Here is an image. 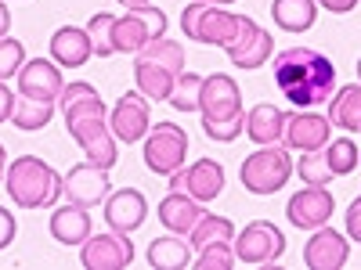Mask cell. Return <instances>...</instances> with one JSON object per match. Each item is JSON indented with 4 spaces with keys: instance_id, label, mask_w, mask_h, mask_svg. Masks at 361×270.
<instances>
[{
    "instance_id": "obj_1",
    "label": "cell",
    "mask_w": 361,
    "mask_h": 270,
    "mask_svg": "<svg viewBox=\"0 0 361 270\" xmlns=\"http://www.w3.org/2000/svg\"><path fill=\"white\" fill-rule=\"evenodd\" d=\"M275 83L296 108H314L336 94V65L314 47H289L275 58Z\"/></svg>"
},
{
    "instance_id": "obj_2",
    "label": "cell",
    "mask_w": 361,
    "mask_h": 270,
    "mask_svg": "<svg viewBox=\"0 0 361 270\" xmlns=\"http://www.w3.org/2000/svg\"><path fill=\"white\" fill-rule=\"evenodd\" d=\"M257 22L250 15H235V11H221L217 4H206V0H192V4L180 11V33L188 40H199L206 47H224V51H238L243 44L253 40Z\"/></svg>"
},
{
    "instance_id": "obj_3",
    "label": "cell",
    "mask_w": 361,
    "mask_h": 270,
    "mask_svg": "<svg viewBox=\"0 0 361 270\" xmlns=\"http://www.w3.org/2000/svg\"><path fill=\"white\" fill-rule=\"evenodd\" d=\"M4 188L18 209H54L62 198V173L37 155H18L8 162Z\"/></svg>"
},
{
    "instance_id": "obj_4",
    "label": "cell",
    "mask_w": 361,
    "mask_h": 270,
    "mask_svg": "<svg viewBox=\"0 0 361 270\" xmlns=\"http://www.w3.org/2000/svg\"><path fill=\"white\" fill-rule=\"evenodd\" d=\"M293 176V159L289 148L282 144H257V152L243 159L238 166V180L250 195H275L289 184Z\"/></svg>"
},
{
    "instance_id": "obj_5",
    "label": "cell",
    "mask_w": 361,
    "mask_h": 270,
    "mask_svg": "<svg viewBox=\"0 0 361 270\" xmlns=\"http://www.w3.org/2000/svg\"><path fill=\"white\" fill-rule=\"evenodd\" d=\"M166 25H170V18L156 4L130 8L123 15H116V22H112V51L116 54H137L145 44L166 37Z\"/></svg>"
},
{
    "instance_id": "obj_6",
    "label": "cell",
    "mask_w": 361,
    "mask_h": 270,
    "mask_svg": "<svg viewBox=\"0 0 361 270\" xmlns=\"http://www.w3.org/2000/svg\"><path fill=\"white\" fill-rule=\"evenodd\" d=\"M141 159H145V166L152 169L156 176L177 173L180 166H185V159H188V134H185V127L156 123L152 130L145 134Z\"/></svg>"
},
{
    "instance_id": "obj_7",
    "label": "cell",
    "mask_w": 361,
    "mask_h": 270,
    "mask_svg": "<svg viewBox=\"0 0 361 270\" xmlns=\"http://www.w3.org/2000/svg\"><path fill=\"white\" fill-rule=\"evenodd\" d=\"M199 112H202V127H217V123H235L246 119L243 112V90L228 72L202 76L199 86Z\"/></svg>"
},
{
    "instance_id": "obj_8",
    "label": "cell",
    "mask_w": 361,
    "mask_h": 270,
    "mask_svg": "<svg viewBox=\"0 0 361 270\" xmlns=\"http://www.w3.org/2000/svg\"><path fill=\"white\" fill-rule=\"evenodd\" d=\"M235 259L238 263H250V266H267V263H279L286 252V234L271 224V220H253L238 231L235 238Z\"/></svg>"
},
{
    "instance_id": "obj_9",
    "label": "cell",
    "mask_w": 361,
    "mask_h": 270,
    "mask_svg": "<svg viewBox=\"0 0 361 270\" xmlns=\"http://www.w3.org/2000/svg\"><path fill=\"white\" fill-rule=\"evenodd\" d=\"M80 263L87 270H123L134 263V242L130 234H119V231H102V234H90L83 249H80Z\"/></svg>"
},
{
    "instance_id": "obj_10",
    "label": "cell",
    "mask_w": 361,
    "mask_h": 270,
    "mask_svg": "<svg viewBox=\"0 0 361 270\" xmlns=\"http://www.w3.org/2000/svg\"><path fill=\"white\" fill-rule=\"evenodd\" d=\"M166 180H170V191H185L206 205V202L221 198V191H224V166L217 159H199L192 166H180Z\"/></svg>"
},
{
    "instance_id": "obj_11",
    "label": "cell",
    "mask_w": 361,
    "mask_h": 270,
    "mask_svg": "<svg viewBox=\"0 0 361 270\" xmlns=\"http://www.w3.org/2000/svg\"><path fill=\"white\" fill-rule=\"evenodd\" d=\"M333 213H336L333 191H329V188H314V184H307L304 191H296L289 198V205H286V217H289V224L296 231H314V227L333 220Z\"/></svg>"
},
{
    "instance_id": "obj_12",
    "label": "cell",
    "mask_w": 361,
    "mask_h": 270,
    "mask_svg": "<svg viewBox=\"0 0 361 270\" xmlns=\"http://www.w3.org/2000/svg\"><path fill=\"white\" fill-rule=\"evenodd\" d=\"M286 148L289 152H318L333 141V123L329 115L311 112V108H300L293 115H286Z\"/></svg>"
},
{
    "instance_id": "obj_13",
    "label": "cell",
    "mask_w": 361,
    "mask_h": 270,
    "mask_svg": "<svg viewBox=\"0 0 361 270\" xmlns=\"http://www.w3.org/2000/svg\"><path fill=\"white\" fill-rule=\"evenodd\" d=\"M109 191H112L109 169L87 162V159L62 176V195H66L69 202H76V205H87V209H90V205H102V202L109 198Z\"/></svg>"
},
{
    "instance_id": "obj_14",
    "label": "cell",
    "mask_w": 361,
    "mask_h": 270,
    "mask_svg": "<svg viewBox=\"0 0 361 270\" xmlns=\"http://www.w3.org/2000/svg\"><path fill=\"white\" fill-rule=\"evenodd\" d=\"M109 127H112L116 141H123V144L145 141V134L152 127H148V98L141 94V90H127V94L112 105Z\"/></svg>"
},
{
    "instance_id": "obj_15",
    "label": "cell",
    "mask_w": 361,
    "mask_h": 270,
    "mask_svg": "<svg viewBox=\"0 0 361 270\" xmlns=\"http://www.w3.org/2000/svg\"><path fill=\"white\" fill-rule=\"evenodd\" d=\"M62 65L54 58H29L18 69V94L22 98H37V101H58L62 94Z\"/></svg>"
},
{
    "instance_id": "obj_16",
    "label": "cell",
    "mask_w": 361,
    "mask_h": 270,
    "mask_svg": "<svg viewBox=\"0 0 361 270\" xmlns=\"http://www.w3.org/2000/svg\"><path fill=\"white\" fill-rule=\"evenodd\" d=\"M347 256H350V242L329 224L314 227L307 245H304V263L311 270H340L347 263Z\"/></svg>"
},
{
    "instance_id": "obj_17",
    "label": "cell",
    "mask_w": 361,
    "mask_h": 270,
    "mask_svg": "<svg viewBox=\"0 0 361 270\" xmlns=\"http://www.w3.org/2000/svg\"><path fill=\"white\" fill-rule=\"evenodd\" d=\"M148 217V202L137 188H119L105 198V224L119 234H134Z\"/></svg>"
},
{
    "instance_id": "obj_18",
    "label": "cell",
    "mask_w": 361,
    "mask_h": 270,
    "mask_svg": "<svg viewBox=\"0 0 361 270\" xmlns=\"http://www.w3.org/2000/svg\"><path fill=\"white\" fill-rule=\"evenodd\" d=\"M94 54V44H90V33L80 25H62V29H54V37H51V58L62 69H80L87 65V58Z\"/></svg>"
},
{
    "instance_id": "obj_19",
    "label": "cell",
    "mask_w": 361,
    "mask_h": 270,
    "mask_svg": "<svg viewBox=\"0 0 361 270\" xmlns=\"http://www.w3.org/2000/svg\"><path fill=\"white\" fill-rule=\"evenodd\" d=\"M51 238L62 245H83L90 238V213L87 205H76V202H66V205H54L51 213Z\"/></svg>"
},
{
    "instance_id": "obj_20",
    "label": "cell",
    "mask_w": 361,
    "mask_h": 270,
    "mask_svg": "<svg viewBox=\"0 0 361 270\" xmlns=\"http://www.w3.org/2000/svg\"><path fill=\"white\" fill-rule=\"evenodd\" d=\"M202 202H195L192 195H185V191H170L163 202H159V224L166 227V231H173V234H192V227L202 220Z\"/></svg>"
},
{
    "instance_id": "obj_21",
    "label": "cell",
    "mask_w": 361,
    "mask_h": 270,
    "mask_svg": "<svg viewBox=\"0 0 361 270\" xmlns=\"http://www.w3.org/2000/svg\"><path fill=\"white\" fill-rule=\"evenodd\" d=\"M134 83H137V90H141L148 101H170L177 72H170L159 62H148V58L134 54Z\"/></svg>"
},
{
    "instance_id": "obj_22",
    "label": "cell",
    "mask_w": 361,
    "mask_h": 270,
    "mask_svg": "<svg viewBox=\"0 0 361 270\" xmlns=\"http://www.w3.org/2000/svg\"><path fill=\"white\" fill-rule=\"evenodd\" d=\"M192 242L185 234H163V238H152V245H148V266L156 270H185L192 263Z\"/></svg>"
},
{
    "instance_id": "obj_23",
    "label": "cell",
    "mask_w": 361,
    "mask_h": 270,
    "mask_svg": "<svg viewBox=\"0 0 361 270\" xmlns=\"http://www.w3.org/2000/svg\"><path fill=\"white\" fill-rule=\"evenodd\" d=\"M246 137L253 144H279L286 137V112L279 105H257L246 112Z\"/></svg>"
},
{
    "instance_id": "obj_24",
    "label": "cell",
    "mask_w": 361,
    "mask_h": 270,
    "mask_svg": "<svg viewBox=\"0 0 361 270\" xmlns=\"http://www.w3.org/2000/svg\"><path fill=\"white\" fill-rule=\"evenodd\" d=\"M329 123L347 130V134H361V86H340L333 98H329Z\"/></svg>"
},
{
    "instance_id": "obj_25",
    "label": "cell",
    "mask_w": 361,
    "mask_h": 270,
    "mask_svg": "<svg viewBox=\"0 0 361 270\" xmlns=\"http://www.w3.org/2000/svg\"><path fill=\"white\" fill-rule=\"evenodd\" d=\"M271 18L286 33H307L318 22V0H275L271 4Z\"/></svg>"
},
{
    "instance_id": "obj_26",
    "label": "cell",
    "mask_w": 361,
    "mask_h": 270,
    "mask_svg": "<svg viewBox=\"0 0 361 270\" xmlns=\"http://www.w3.org/2000/svg\"><path fill=\"white\" fill-rule=\"evenodd\" d=\"M188 242L195 252L206 245H217V242H235V224L228 217H217V213H202V220L188 234Z\"/></svg>"
},
{
    "instance_id": "obj_27",
    "label": "cell",
    "mask_w": 361,
    "mask_h": 270,
    "mask_svg": "<svg viewBox=\"0 0 361 270\" xmlns=\"http://www.w3.org/2000/svg\"><path fill=\"white\" fill-rule=\"evenodd\" d=\"M54 108H58V101H37V98H22V94H18L11 123H15L18 130H29V134L44 130L51 119H54Z\"/></svg>"
},
{
    "instance_id": "obj_28",
    "label": "cell",
    "mask_w": 361,
    "mask_h": 270,
    "mask_svg": "<svg viewBox=\"0 0 361 270\" xmlns=\"http://www.w3.org/2000/svg\"><path fill=\"white\" fill-rule=\"evenodd\" d=\"M271 47H275V37H271L267 29H257L253 40L243 44L238 51H228V58H231L235 69H260L267 58H271Z\"/></svg>"
},
{
    "instance_id": "obj_29",
    "label": "cell",
    "mask_w": 361,
    "mask_h": 270,
    "mask_svg": "<svg viewBox=\"0 0 361 270\" xmlns=\"http://www.w3.org/2000/svg\"><path fill=\"white\" fill-rule=\"evenodd\" d=\"M322 152H325V162H329V169H333V176H347V173H354L357 162H361V152H357V144H354L350 137L329 141Z\"/></svg>"
},
{
    "instance_id": "obj_30",
    "label": "cell",
    "mask_w": 361,
    "mask_h": 270,
    "mask_svg": "<svg viewBox=\"0 0 361 270\" xmlns=\"http://www.w3.org/2000/svg\"><path fill=\"white\" fill-rule=\"evenodd\" d=\"M141 58H148V62H159V65H166L170 72H185V47H180L177 40H166V37H159V40H152V44H145L141 51H137Z\"/></svg>"
},
{
    "instance_id": "obj_31",
    "label": "cell",
    "mask_w": 361,
    "mask_h": 270,
    "mask_svg": "<svg viewBox=\"0 0 361 270\" xmlns=\"http://www.w3.org/2000/svg\"><path fill=\"white\" fill-rule=\"evenodd\" d=\"M296 173H300V180L304 184H314V188H325V184H333V169H329V162H325V152L318 148V152H304L296 159Z\"/></svg>"
},
{
    "instance_id": "obj_32",
    "label": "cell",
    "mask_w": 361,
    "mask_h": 270,
    "mask_svg": "<svg viewBox=\"0 0 361 270\" xmlns=\"http://www.w3.org/2000/svg\"><path fill=\"white\" fill-rule=\"evenodd\" d=\"M199 86H202V76L199 72H180L177 83H173L170 105L177 112H199Z\"/></svg>"
},
{
    "instance_id": "obj_33",
    "label": "cell",
    "mask_w": 361,
    "mask_h": 270,
    "mask_svg": "<svg viewBox=\"0 0 361 270\" xmlns=\"http://www.w3.org/2000/svg\"><path fill=\"white\" fill-rule=\"evenodd\" d=\"M112 22H116V15H109V11H94L90 22H87L90 44H94V58H112L116 54L112 51Z\"/></svg>"
},
{
    "instance_id": "obj_34",
    "label": "cell",
    "mask_w": 361,
    "mask_h": 270,
    "mask_svg": "<svg viewBox=\"0 0 361 270\" xmlns=\"http://www.w3.org/2000/svg\"><path fill=\"white\" fill-rule=\"evenodd\" d=\"M231 266H235V245L231 242L206 245L195 256V270H231Z\"/></svg>"
},
{
    "instance_id": "obj_35",
    "label": "cell",
    "mask_w": 361,
    "mask_h": 270,
    "mask_svg": "<svg viewBox=\"0 0 361 270\" xmlns=\"http://www.w3.org/2000/svg\"><path fill=\"white\" fill-rule=\"evenodd\" d=\"M22 65H25V47H22V40H11V33L0 37V79L18 76Z\"/></svg>"
},
{
    "instance_id": "obj_36",
    "label": "cell",
    "mask_w": 361,
    "mask_h": 270,
    "mask_svg": "<svg viewBox=\"0 0 361 270\" xmlns=\"http://www.w3.org/2000/svg\"><path fill=\"white\" fill-rule=\"evenodd\" d=\"M15 234H18V220L15 213H8L4 205H0V249H8L15 242Z\"/></svg>"
},
{
    "instance_id": "obj_37",
    "label": "cell",
    "mask_w": 361,
    "mask_h": 270,
    "mask_svg": "<svg viewBox=\"0 0 361 270\" xmlns=\"http://www.w3.org/2000/svg\"><path fill=\"white\" fill-rule=\"evenodd\" d=\"M15 101H18V94L4 79H0V123H8V119L15 115Z\"/></svg>"
},
{
    "instance_id": "obj_38",
    "label": "cell",
    "mask_w": 361,
    "mask_h": 270,
    "mask_svg": "<svg viewBox=\"0 0 361 270\" xmlns=\"http://www.w3.org/2000/svg\"><path fill=\"white\" fill-rule=\"evenodd\" d=\"M347 234L361 245V195H357V198L350 202V209H347Z\"/></svg>"
},
{
    "instance_id": "obj_39",
    "label": "cell",
    "mask_w": 361,
    "mask_h": 270,
    "mask_svg": "<svg viewBox=\"0 0 361 270\" xmlns=\"http://www.w3.org/2000/svg\"><path fill=\"white\" fill-rule=\"evenodd\" d=\"M357 4H361V0H318V8L333 11V15H347V11H354Z\"/></svg>"
},
{
    "instance_id": "obj_40",
    "label": "cell",
    "mask_w": 361,
    "mask_h": 270,
    "mask_svg": "<svg viewBox=\"0 0 361 270\" xmlns=\"http://www.w3.org/2000/svg\"><path fill=\"white\" fill-rule=\"evenodd\" d=\"M11 33V11H8V4L0 0V37H8Z\"/></svg>"
},
{
    "instance_id": "obj_41",
    "label": "cell",
    "mask_w": 361,
    "mask_h": 270,
    "mask_svg": "<svg viewBox=\"0 0 361 270\" xmlns=\"http://www.w3.org/2000/svg\"><path fill=\"white\" fill-rule=\"evenodd\" d=\"M4 173H8V148L0 144V184H4Z\"/></svg>"
},
{
    "instance_id": "obj_42",
    "label": "cell",
    "mask_w": 361,
    "mask_h": 270,
    "mask_svg": "<svg viewBox=\"0 0 361 270\" xmlns=\"http://www.w3.org/2000/svg\"><path fill=\"white\" fill-rule=\"evenodd\" d=\"M119 4H127V8H141V4H152V0H119Z\"/></svg>"
},
{
    "instance_id": "obj_43",
    "label": "cell",
    "mask_w": 361,
    "mask_h": 270,
    "mask_svg": "<svg viewBox=\"0 0 361 270\" xmlns=\"http://www.w3.org/2000/svg\"><path fill=\"white\" fill-rule=\"evenodd\" d=\"M206 4H217V8H224V4H235V0H206Z\"/></svg>"
},
{
    "instance_id": "obj_44",
    "label": "cell",
    "mask_w": 361,
    "mask_h": 270,
    "mask_svg": "<svg viewBox=\"0 0 361 270\" xmlns=\"http://www.w3.org/2000/svg\"><path fill=\"white\" fill-rule=\"evenodd\" d=\"M357 79H361V58H357Z\"/></svg>"
}]
</instances>
